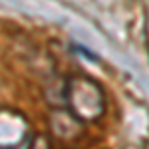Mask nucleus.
Instances as JSON below:
<instances>
[{"instance_id": "nucleus-1", "label": "nucleus", "mask_w": 149, "mask_h": 149, "mask_svg": "<svg viewBox=\"0 0 149 149\" xmlns=\"http://www.w3.org/2000/svg\"><path fill=\"white\" fill-rule=\"evenodd\" d=\"M64 105L81 123L97 121L105 113V92L88 76H72L64 86Z\"/></svg>"}, {"instance_id": "nucleus-3", "label": "nucleus", "mask_w": 149, "mask_h": 149, "mask_svg": "<svg viewBox=\"0 0 149 149\" xmlns=\"http://www.w3.org/2000/svg\"><path fill=\"white\" fill-rule=\"evenodd\" d=\"M72 48L76 50V54H81V56L90 58V60H97V56H95V54H90V50H86L84 46H72Z\"/></svg>"}, {"instance_id": "nucleus-2", "label": "nucleus", "mask_w": 149, "mask_h": 149, "mask_svg": "<svg viewBox=\"0 0 149 149\" xmlns=\"http://www.w3.org/2000/svg\"><path fill=\"white\" fill-rule=\"evenodd\" d=\"M50 131L58 141L68 143V141H74V139L80 137L81 121L66 105H62V107H56L50 115Z\"/></svg>"}]
</instances>
